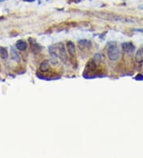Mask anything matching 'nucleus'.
Here are the masks:
<instances>
[{"mask_svg":"<svg viewBox=\"0 0 143 158\" xmlns=\"http://www.w3.org/2000/svg\"><path fill=\"white\" fill-rule=\"evenodd\" d=\"M107 57L110 61H117L120 55V51L115 42H110L107 45Z\"/></svg>","mask_w":143,"mask_h":158,"instance_id":"f257e3e1","label":"nucleus"},{"mask_svg":"<svg viewBox=\"0 0 143 158\" xmlns=\"http://www.w3.org/2000/svg\"><path fill=\"white\" fill-rule=\"evenodd\" d=\"M122 48L127 54H132L133 51H134L135 46L130 42H123L122 44Z\"/></svg>","mask_w":143,"mask_h":158,"instance_id":"f03ea898","label":"nucleus"},{"mask_svg":"<svg viewBox=\"0 0 143 158\" xmlns=\"http://www.w3.org/2000/svg\"><path fill=\"white\" fill-rule=\"evenodd\" d=\"M30 42V47H31V50L32 52L34 54H38L41 51V46L39 45L38 43H37L35 41H33V39H29Z\"/></svg>","mask_w":143,"mask_h":158,"instance_id":"7ed1b4c3","label":"nucleus"},{"mask_svg":"<svg viewBox=\"0 0 143 158\" xmlns=\"http://www.w3.org/2000/svg\"><path fill=\"white\" fill-rule=\"evenodd\" d=\"M56 46H57V50H58L59 56L61 57V58L62 60L65 61V60L67 59V55L65 53V50H64V45L62 43H58Z\"/></svg>","mask_w":143,"mask_h":158,"instance_id":"20e7f679","label":"nucleus"},{"mask_svg":"<svg viewBox=\"0 0 143 158\" xmlns=\"http://www.w3.org/2000/svg\"><path fill=\"white\" fill-rule=\"evenodd\" d=\"M66 48L67 50H68V54L71 55V56H75L76 55V46L75 44L72 42L69 41L66 43Z\"/></svg>","mask_w":143,"mask_h":158,"instance_id":"39448f33","label":"nucleus"},{"mask_svg":"<svg viewBox=\"0 0 143 158\" xmlns=\"http://www.w3.org/2000/svg\"><path fill=\"white\" fill-rule=\"evenodd\" d=\"M96 63H95V60L94 58L93 59H90L87 63L86 65V68L87 69H88L89 71H94L96 69Z\"/></svg>","mask_w":143,"mask_h":158,"instance_id":"423d86ee","label":"nucleus"},{"mask_svg":"<svg viewBox=\"0 0 143 158\" xmlns=\"http://www.w3.org/2000/svg\"><path fill=\"white\" fill-rule=\"evenodd\" d=\"M16 47H17L18 50L20 51L26 50L27 49V43L25 41L19 40L17 42V43H16Z\"/></svg>","mask_w":143,"mask_h":158,"instance_id":"0eeeda50","label":"nucleus"},{"mask_svg":"<svg viewBox=\"0 0 143 158\" xmlns=\"http://www.w3.org/2000/svg\"><path fill=\"white\" fill-rule=\"evenodd\" d=\"M135 60L138 63L143 62V48H141L137 51L135 55Z\"/></svg>","mask_w":143,"mask_h":158,"instance_id":"6e6552de","label":"nucleus"},{"mask_svg":"<svg viewBox=\"0 0 143 158\" xmlns=\"http://www.w3.org/2000/svg\"><path fill=\"white\" fill-rule=\"evenodd\" d=\"M49 69V62L48 60H44L40 65V70L41 72H47Z\"/></svg>","mask_w":143,"mask_h":158,"instance_id":"1a4fd4ad","label":"nucleus"},{"mask_svg":"<svg viewBox=\"0 0 143 158\" xmlns=\"http://www.w3.org/2000/svg\"><path fill=\"white\" fill-rule=\"evenodd\" d=\"M0 57L3 59H6L8 57V52L6 50V48L4 47H0Z\"/></svg>","mask_w":143,"mask_h":158,"instance_id":"9d476101","label":"nucleus"},{"mask_svg":"<svg viewBox=\"0 0 143 158\" xmlns=\"http://www.w3.org/2000/svg\"><path fill=\"white\" fill-rule=\"evenodd\" d=\"M79 46L80 48L82 47H90L91 46V42L90 41H87V40H81L79 41Z\"/></svg>","mask_w":143,"mask_h":158,"instance_id":"9b49d317","label":"nucleus"},{"mask_svg":"<svg viewBox=\"0 0 143 158\" xmlns=\"http://www.w3.org/2000/svg\"><path fill=\"white\" fill-rule=\"evenodd\" d=\"M11 58L12 59H14V60H15L16 62H19L20 61V58H19V57H18V54L16 53V51L14 50L13 48H11Z\"/></svg>","mask_w":143,"mask_h":158,"instance_id":"f8f14e48","label":"nucleus"},{"mask_svg":"<svg viewBox=\"0 0 143 158\" xmlns=\"http://www.w3.org/2000/svg\"><path fill=\"white\" fill-rule=\"evenodd\" d=\"M135 79L137 81H142L143 80V75L142 74H138V75L135 77Z\"/></svg>","mask_w":143,"mask_h":158,"instance_id":"ddd939ff","label":"nucleus"},{"mask_svg":"<svg viewBox=\"0 0 143 158\" xmlns=\"http://www.w3.org/2000/svg\"><path fill=\"white\" fill-rule=\"evenodd\" d=\"M72 1L74 2V3H80L81 0H72Z\"/></svg>","mask_w":143,"mask_h":158,"instance_id":"4468645a","label":"nucleus"},{"mask_svg":"<svg viewBox=\"0 0 143 158\" xmlns=\"http://www.w3.org/2000/svg\"><path fill=\"white\" fill-rule=\"evenodd\" d=\"M138 9H141V10H143V5H141L138 6Z\"/></svg>","mask_w":143,"mask_h":158,"instance_id":"2eb2a0df","label":"nucleus"},{"mask_svg":"<svg viewBox=\"0 0 143 158\" xmlns=\"http://www.w3.org/2000/svg\"><path fill=\"white\" fill-rule=\"evenodd\" d=\"M25 2H34L35 0H24Z\"/></svg>","mask_w":143,"mask_h":158,"instance_id":"dca6fc26","label":"nucleus"}]
</instances>
